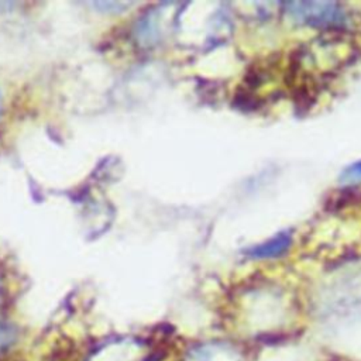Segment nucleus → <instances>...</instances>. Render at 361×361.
<instances>
[{
	"mask_svg": "<svg viewBox=\"0 0 361 361\" xmlns=\"http://www.w3.org/2000/svg\"><path fill=\"white\" fill-rule=\"evenodd\" d=\"M14 338H16L14 330L7 324L0 323V353L6 351L13 344Z\"/></svg>",
	"mask_w": 361,
	"mask_h": 361,
	"instance_id": "6",
	"label": "nucleus"
},
{
	"mask_svg": "<svg viewBox=\"0 0 361 361\" xmlns=\"http://www.w3.org/2000/svg\"><path fill=\"white\" fill-rule=\"evenodd\" d=\"M94 7L97 8H103L107 11H123L124 8L130 7L131 3H126V1H100V3H93Z\"/></svg>",
	"mask_w": 361,
	"mask_h": 361,
	"instance_id": "7",
	"label": "nucleus"
},
{
	"mask_svg": "<svg viewBox=\"0 0 361 361\" xmlns=\"http://www.w3.org/2000/svg\"><path fill=\"white\" fill-rule=\"evenodd\" d=\"M151 355L141 341L123 338L99 347L87 361H149Z\"/></svg>",
	"mask_w": 361,
	"mask_h": 361,
	"instance_id": "2",
	"label": "nucleus"
},
{
	"mask_svg": "<svg viewBox=\"0 0 361 361\" xmlns=\"http://www.w3.org/2000/svg\"><path fill=\"white\" fill-rule=\"evenodd\" d=\"M282 10L295 24L324 30L327 32H345L354 25L348 8L337 1H288L282 4Z\"/></svg>",
	"mask_w": 361,
	"mask_h": 361,
	"instance_id": "1",
	"label": "nucleus"
},
{
	"mask_svg": "<svg viewBox=\"0 0 361 361\" xmlns=\"http://www.w3.org/2000/svg\"><path fill=\"white\" fill-rule=\"evenodd\" d=\"M193 361H237V354L230 347L209 344L196 348Z\"/></svg>",
	"mask_w": 361,
	"mask_h": 361,
	"instance_id": "4",
	"label": "nucleus"
},
{
	"mask_svg": "<svg viewBox=\"0 0 361 361\" xmlns=\"http://www.w3.org/2000/svg\"><path fill=\"white\" fill-rule=\"evenodd\" d=\"M293 244L292 230H282L265 241L247 248L244 252L251 259H276L283 257Z\"/></svg>",
	"mask_w": 361,
	"mask_h": 361,
	"instance_id": "3",
	"label": "nucleus"
},
{
	"mask_svg": "<svg viewBox=\"0 0 361 361\" xmlns=\"http://www.w3.org/2000/svg\"><path fill=\"white\" fill-rule=\"evenodd\" d=\"M0 114H1V97H0Z\"/></svg>",
	"mask_w": 361,
	"mask_h": 361,
	"instance_id": "8",
	"label": "nucleus"
},
{
	"mask_svg": "<svg viewBox=\"0 0 361 361\" xmlns=\"http://www.w3.org/2000/svg\"><path fill=\"white\" fill-rule=\"evenodd\" d=\"M338 182L345 186L361 183V159L345 166L338 175Z\"/></svg>",
	"mask_w": 361,
	"mask_h": 361,
	"instance_id": "5",
	"label": "nucleus"
}]
</instances>
